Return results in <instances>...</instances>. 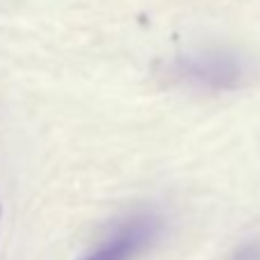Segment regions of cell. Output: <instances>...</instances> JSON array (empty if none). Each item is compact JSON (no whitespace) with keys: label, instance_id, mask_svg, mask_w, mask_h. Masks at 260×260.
Wrapping results in <instances>:
<instances>
[{"label":"cell","instance_id":"obj_1","mask_svg":"<svg viewBox=\"0 0 260 260\" xmlns=\"http://www.w3.org/2000/svg\"><path fill=\"white\" fill-rule=\"evenodd\" d=\"M164 233V219L154 210H136L120 219L85 260H136Z\"/></svg>","mask_w":260,"mask_h":260},{"label":"cell","instance_id":"obj_2","mask_svg":"<svg viewBox=\"0 0 260 260\" xmlns=\"http://www.w3.org/2000/svg\"><path fill=\"white\" fill-rule=\"evenodd\" d=\"M173 74L184 83L207 90H231L242 81L240 58L228 51L205 49L196 53H187L173 62Z\"/></svg>","mask_w":260,"mask_h":260},{"label":"cell","instance_id":"obj_3","mask_svg":"<svg viewBox=\"0 0 260 260\" xmlns=\"http://www.w3.org/2000/svg\"><path fill=\"white\" fill-rule=\"evenodd\" d=\"M233 260H260V240H249L233 253Z\"/></svg>","mask_w":260,"mask_h":260},{"label":"cell","instance_id":"obj_4","mask_svg":"<svg viewBox=\"0 0 260 260\" xmlns=\"http://www.w3.org/2000/svg\"><path fill=\"white\" fill-rule=\"evenodd\" d=\"M0 221H3V205H0Z\"/></svg>","mask_w":260,"mask_h":260},{"label":"cell","instance_id":"obj_5","mask_svg":"<svg viewBox=\"0 0 260 260\" xmlns=\"http://www.w3.org/2000/svg\"><path fill=\"white\" fill-rule=\"evenodd\" d=\"M81 260H85V258H81Z\"/></svg>","mask_w":260,"mask_h":260}]
</instances>
